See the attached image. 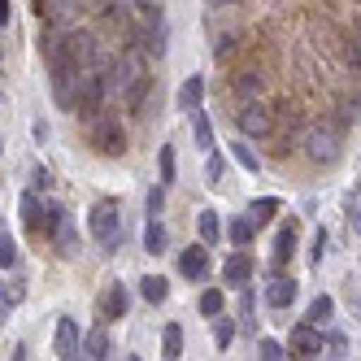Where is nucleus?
Returning <instances> with one entry per match:
<instances>
[{
  "label": "nucleus",
  "mask_w": 361,
  "mask_h": 361,
  "mask_svg": "<svg viewBox=\"0 0 361 361\" xmlns=\"http://www.w3.org/2000/svg\"><path fill=\"white\" fill-rule=\"evenodd\" d=\"M148 61H144V53L140 48H131V53H122L114 66H109V74H105V87L109 92H118V96H131L135 87H144L148 83Z\"/></svg>",
  "instance_id": "nucleus-1"
},
{
  "label": "nucleus",
  "mask_w": 361,
  "mask_h": 361,
  "mask_svg": "<svg viewBox=\"0 0 361 361\" xmlns=\"http://www.w3.org/2000/svg\"><path fill=\"white\" fill-rule=\"evenodd\" d=\"M305 157L318 161V166L335 161V157H340V131H335V126H326V122L309 126V135H305Z\"/></svg>",
  "instance_id": "nucleus-2"
},
{
  "label": "nucleus",
  "mask_w": 361,
  "mask_h": 361,
  "mask_svg": "<svg viewBox=\"0 0 361 361\" xmlns=\"http://www.w3.org/2000/svg\"><path fill=\"white\" fill-rule=\"evenodd\" d=\"M87 226H92V235L105 244L109 252L122 244V218H118V204H109V200H100L96 209H92V218H87Z\"/></svg>",
  "instance_id": "nucleus-3"
},
{
  "label": "nucleus",
  "mask_w": 361,
  "mask_h": 361,
  "mask_svg": "<svg viewBox=\"0 0 361 361\" xmlns=\"http://www.w3.org/2000/svg\"><path fill=\"white\" fill-rule=\"evenodd\" d=\"M109 87H105V79H100V74L87 66V70H79V92H74V105H79V114H96L100 109V96H105Z\"/></svg>",
  "instance_id": "nucleus-4"
},
{
  "label": "nucleus",
  "mask_w": 361,
  "mask_h": 361,
  "mask_svg": "<svg viewBox=\"0 0 361 361\" xmlns=\"http://www.w3.org/2000/svg\"><path fill=\"white\" fill-rule=\"evenodd\" d=\"M92 144H96V152H105V157H118L126 148V135H122L118 118H96L92 122Z\"/></svg>",
  "instance_id": "nucleus-5"
},
{
  "label": "nucleus",
  "mask_w": 361,
  "mask_h": 361,
  "mask_svg": "<svg viewBox=\"0 0 361 361\" xmlns=\"http://www.w3.org/2000/svg\"><path fill=\"white\" fill-rule=\"evenodd\" d=\"M240 131L248 135V140H262V135H270V126H274V118H270V109L262 105V100H248V105L240 109Z\"/></svg>",
  "instance_id": "nucleus-6"
},
{
  "label": "nucleus",
  "mask_w": 361,
  "mask_h": 361,
  "mask_svg": "<svg viewBox=\"0 0 361 361\" xmlns=\"http://www.w3.org/2000/svg\"><path fill=\"white\" fill-rule=\"evenodd\" d=\"M292 353H296V357H318V353H322V340H318V326H314V322H300V326L292 331Z\"/></svg>",
  "instance_id": "nucleus-7"
},
{
  "label": "nucleus",
  "mask_w": 361,
  "mask_h": 361,
  "mask_svg": "<svg viewBox=\"0 0 361 361\" xmlns=\"http://www.w3.org/2000/svg\"><path fill=\"white\" fill-rule=\"evenodd\" d=\"M57 357H83V340H79L74 318H61L57 322Z\"/></svg>",
  "instance_id": "nucleus-8"
},
{
  "label": "nucleus",
  "mask_w": 361,
  "mask_h": 361,
  "mask_svg": "<svg viewBox=\"0 0 361 361\" xmlns=\"http://www.w3.org/2000/svg\"><path fill=\"white\" fill-rule=\"evenodd\" d=\"M178 274L183 279H204L209 274V257H204V248H188L183 257H178Z\"/></svg>",
  "instance_id": "nucleus-9"
},
{
  "label": "nucleus",
  "mask_w": 361,
  "mask_h": 361,
  "mask_svg": "<svg viewBox=\"0 0 361 361\" xmlns=\"http://www.w3.org/2000/svg\"><path fill=\"white\" fill-rule=\"evenodd\" d=\"M292 300H296V279H274L266 288V305L270 309H288Z\"/></svg>",
  "instance_id": "nucleus-10"
},
{
  "label": "nucleus",
  "mask_w": 361,
  "mask_h": 361,
  "mask_svg": "<svg viewBox=\"0 0 361 361\" xmlns=\"http://www.w3.org/2000/svg\"><path fill=\"white\" fill-rule=\"evenodd\" d=\"M200 100H204V83H200V74H192V79L178 87V109H183V114H196Z\"/></svg>",
  "instance_id": "nucleus-11"
},
{
  "label": "nucleus",
  "mask_w": 361,
  "mask_h": 361,
  "mask_svg": "<svg viewBox=\"0 0 361 361\" xmlns=\"http://www.w3.org/2000/svg\"><path fill=\"white\" fill-rule=\"evenodd\" d=\"M22 296H27V288H22V283H0V326L9 322L13 305H22Z\"/></svg>",
  "instance_id": "nucleus-12"
},
{
  "label": "nucleus",
  "mask_w": 361,
  "mask_h": 361,
  "mask_svg": "<svg viewBox=\"0 0 361 361\" xmlns=\"http://www.w3.org/2000/svg\"><path fill=\"white\" fill-rule=\"evenodd\" d=\"M140 296H144L148 305H161V300L170 296V283H166L161 274H148V279H140Z\"/></svg>",
  "instance_id": "nucleus-13"
},
{
  "label": "nucleus",
  "mask_w": 361,
  "mask_h": 361,
  "mask_svg": "<svg viewBox=\"0 0 361 361\" xmlns=\"http://www.w3.org/2000/svg\"><path fill=\"white\" fill-rule=\"evenodd\" d=\"M248 274H252V262H248L244 252H235V257L222 266V279H226V283H248Z\"/></svg>",
  "instance_id": "nucleus-14"
},
{
  "label": "nucleus",
  "mask_w": 361,
  "mask_h": 361,
  "mask_svg": "<svg viewBox=\"0 0 361 361\" xmlns=\"http://www.w3.org/2000/svg\"><path fill=\"white\" fill-rule=\"evenodd\" d=\"M292 248H296V222L279 231V240H274V266H283V262H288V257H292Z\"/></svg>",
  "instance_id": "nucleus-15"
},
{
  "label": "nucleus",
  "mask_w": 361,
  "mask_h": 361,
  "mask_svg": "<svg viewBox=\"0 0 361 361\" xmlns=\"http://www.w3.org/2000/svg\"><path fill=\"white\" fill-rule=\"evenodd\" d=\"M144 248L157 257V252H166V226L157 222V218H148V226H144Z\"/></svg>",
  "instance_id": "nucleus-16"
},
{
  "label": "nucleus",
  "mask_w": 361,
  "mask_h": 361,
  "mask_svg": "<svg viewBox=\"0 0 361 361\" xmlns=\"http://www.w3.org/2000/svg\"><path fill=\"white\" fill-rule=\"evenodd\" d=\"M126 305H131V300H126V288H122V283H114V288L105 292V318H122Z\"/></svg>",
  "instance_id": "nucleus-17"
},
{
  "label": "nucleus",
  "mask_w": 361,
  "mask_h": 361,
  "mask_svg": "<svg viewBox=\"0 0 361 361\" xmlns=\"http://www.w3.org/2000/svg\"><path fill=\"white\" fill-rule=\"evenodd\" d=\"M83 357H109V340H105V331H87L83 335Z\"/></svg>",
  "instance_id": "nucleus-18"
},
{
  "label": "nucleus",
  "mask_w": 361,
  "mask_h": 361,
  "mask_svg": "<svg viewBox=\"0 0 361 361\" xmlns=\"http://www.w3.org/2000/svg\"><path fill=\"white\" fill-rule=\"evenodd\" d=\"M331 314H335L331 296H318L314 305H309V318H305V322H314V326H326V322H331Z\"/></svg>",
  "instance_id": "nucleus-19"
},
{
  "label": "nucleus",
  "mask_w": 361,
  "mask_h": 361,
  "mask_svg": "<svg viewBox=\"0 0 361 361\" xmlns=\"http://www.w3.org/2000/svg\"><path fill=\"white\" fill-rule=\"evenodd\" d=\"M279 214V200L274 196H266V200H252V209H248V218L257 222V226H262V222H270Z\"/></svg>",
  "instance_id": "nucleus-20"
},
{
  "label": "nucleus",
  "mask_w": 361,
  "mask_h": 361,
  "mask_svg": "<svg viewBox=\"0 0 361 361\" xmlns=\"http://www.w3.org/2000/svg\"><path fill=\"white\" fill-rule=\"evenodd\" d=\"M218 235H222L218 214H214V209H204V214H200V240H204V244H218Z\"/></svg>",
  "instance_id": "nucleus-21"
},
{
  "label": "nucleus",
  "mask_w": 361,
  "mask_h": 361,
  "mask_svg": "<svg viewBox=\"0 0 361 361\" xmlns=\"http://www.w3.org/2000/svg\"><path fill=\"white\" fill-rule=\"evenodd\" d=\"M161 348H166V357H183V331H178L174 322H170L166 335H161Z\"/></svg>",
  "instance_id": "nucleus-22"
},
{
  "label": "nucleus",
  "mask_w": 361,
  "mask_h": 361,
  "mask_svg": "<svg viewBox=\"0 0 361 361\" xmlns=\"http://www.w3.org/2000/svg\"><path fill=\"white\" fill-rule=\"evenodd\" d=\"M231 340H235V322H231V318H218V322H214V344L226 348Z\"/></svg>",
  "instance_id": "nucleus-23"
},
{
  "label": "nucleus",
  "mask_w": 361,
  "mask_h": 361,
  "mask_svg": "<svg viewBox=\"0 0 361 361\" xmlns=\"http://www.w3.org/2000/svg\"><path fill=\"white\" fill-rule=\"evenodd\" d=\"M252 226H257V222H252V218H240V222H235V226H231V240H235V244H240V248H244V244H248V240H252Z\"/></svg>",
  "instance_id": "nucleus-24"
},
{
  "label": "nucleus",
  "mask_w": 361,
  "mask_h": 361,
  "mask_svg": "<svg viewBox=\"0 0 361 361\" xmlns=\"http://www.w3.org/2000/svg\"><path fill=\"white\" fill-rule=\"evenodd\" d=\"M13 262H18V248H13V240L5 235V231H0V266L13 270Z\"/></svg>",
  "instance_id": "nucleus-25"
},
{
  "label": "nucleus",
  "mask_w": 361,
  "mask_h": 361,
  "mask_svg": "<svg viewBox=\"0 0 361 361\" xmlns=\"http://www.w3.org/2000/svg\"><path fill=\"white\" fill-rule=\"evenodd\" d=\"M53 235H57V244H61V252H66V257H74V226H70V222H61V226L53 231Z\"/></svg>",
  "instance_id": "nucleus-26"
},
{
  "label": "nucleus",
  "mask_w": 361,
  "mask_h": 361,
  "mask_svg": "<svg viewBox=\"0 0 361 361\" xmlns=\"http://www.w3.org/2000/svg\"><path fill=\"white\" fill-rule=\"evenodd\" d=\"M200 314L218 318V314H222V292H204V296H200Z\"/></svg>",
  "instance_id": "nucleus-27"
},
{
  "label": "nucleus",
  "mask_w": 361,
  "mask_h": 361,
  "mask_svg": "<svg viewBox=\"0 0 361 361\" xmlns=\"http://www.w3.org/2000/svg\"><path fill=\"white\" fill-rule=\"evenodd\" d=\"M322 348H331V357H344V348H348V340H344V331H326V340H322Z\"/></svg>",
  "instance_id": "nucleus-28"
},
{
  "label": "nucleus",
  "mask_w": 361,
  "mask_h": 361,
  "mask_svg": "<svg viewBox=\"0 0 361 361\" xmlns=\"http://www.w3.org/2000/svg\"><path fill=\"white\" fill-rule=\"evenodd\" d=\"M257 357L279 361V357H288V353H283V344H279V340H262V344H257Z\"/></svg>",
  "instance_id": "nucleus-29"
},
{
  "label": "nucleus",
  "mask_w": 361,
  "mask_h": 361,
  "mask_svg": "<svg viewBox=\"0 0 361 361\" xmlns=\"http://www.w3.org/2000/svg\"><path fill=\"white\" fill-rule=\"evenodd\" d=\"M240 96H262V74H244V79H240Z\"/></svg>",
  "instance_id": "nucleus-30"
},
{
  "label": "nucleus",
  "mask_w": 361,
  "mask_h": 361,
  "mask_svg": "<svg viewBox=\"0 0 361 361\" xmlns=\"http://www.w3.org/2000/svg\"><path fill=\"white\" fill-rule=\"evenodd\" d=\"M204 174H209V183H214V188L222 183V174H226V170H222V157H218V152H209V161H204Z\"/></svg>",
  "instance_id": "nucleus-31"
},
{
  "label": "nucleus",
  "mask_w": 361,
  "mask_h": 361,
  "mask_svg": "<svg viewBox=\"0 0 361 361\" xmlns=\"http://www.w3.org/2000/svg\"><path fill=\"white\" fill-rule=\"evenodd\" d=\"M235 157H240V166H244V170H252V174L262 170V161H257L252 152H248V144H235Z\"/></svg>",
  "instance_id": "nucleus-32"
},
{
  "label": "nucleus",
  "mask_w": 361,
  "mask_h": 361,
  "mask_svg": "<svg viewBox=\"0 0 361 361\" xmlns=\"http://www.w3.org/2000/svg\"><path fill=\"white\" fill-rule=\"evenodd\" d=\"M161 183H174V148H161Z\"/></svg>",
  "instance_id": "nucleus-33"
},
{
  "label": "nucleus",
  "mask_w": 361,
  "mask_h": 361,
  "mask_svg": "<svg viewBox=\"0 0 361 361\" xmlns=\"http://www.w3.org/2000/svg\"><path fill=\"white\" fill-rule=\"evenodd\" d=\"M196 144H200V148H209V144H214V135H209V122L200 118V109H196Z\"/></svg>",
  "instance_id": "nucleus-34"
},
{
  "label": "nucleus",
  "mask_w": 361,
  "mask_h": 361,
  "mask_svg": "<svg viewBox=\"0 0 361 361\" xmlns=\"http://www.w3.org/2000/svg\"><path fill=\"white\" fill-rule=\"evenodd\" d=\"M161 204H166V192L152 188V192H148V214H161Z\"/></svg>",
  "instance_id": "nucleus-35"
},
{
  "label": "nucleus",
  "mask_w": 361,
  "mask_h": 361,
  "mask_svg": "<svg viewBox=\"0 0 361 361\" xmlns=\"http://www.w3.org/2000/svg\"><path fill=\"white\" fill-rule=\"evenodd\" d=\"M322 248H331V240H326V231H318V240H314V262H322Z\"/></svg>",
  "instance_id": "nucleus-36"
},
{
  "label": "nucleus",
  "mask_w": 361,
  "mask_h": 361,
  "mask_svg": "<svg viewBox=\"0 0 361 361\" xmlns=\"http://www.w3.org/2000/svg\"><path fill=\"white\" fill-rule=\"evenodd\" d=\"M9 22V0H0V27Z\"/></svg>",
  "instance_id": "nucleus-37"
},
{
  "label": "nucleus",
  "mask_w": 361,
  "mask_h": 361,
  "mask_svg": "<svg viewBox=\"0 0 361 361\" xmlns=\"http://www.w3.org/2000/svg\"><path fill=\"white\" fill-rule=\"evenodd\" d=\"M353 226H357V231H361V214H353Z\"/></svg>",
  "instance_id": "nucleus-38"
},
{
  "label": "nucleus",
  "mask_w": 361,
  "mask_h": 361,
  "mask_svg": "<svg viewBox=\"0 0 361 361\" xmlns=\"http://www.w3.org/2000/svg\"><path fill=\"white\" fill-rule=\"evenodd\" d=\"M357 35H361V18H357Z\"/></svg>",
  "instance_id": "nucleus-39"
},
{
  "label": "nucleus",
  "mask_w": 361,
  "mask_h": 361,
  "mask_svg": "<svg viewBox=\"0 0 361 361\" xmlns=\"http://www.w3.org/2000/svg\"><path fill=\"white\" fill-rule=\"evenodd\" d=\"M0 152H5V144H0Z\"/></svg>",
  "instance_id": "nucleus-40"
},
{
  "label": "nucleus",
  "mask_w": 361,
  "mask_h": 361,
  "mask_svg": "<svg viewBox=\"0 0 361 361\" xmlns=\"http://www.w3.org/2000/svg\"><path fill=\"white\" fill-rule=\"evenodd\" d=\"M218 5H222V0H218Z\"/></svg>",
  "instance_id": "nucleus-41"
}]
</instances>
